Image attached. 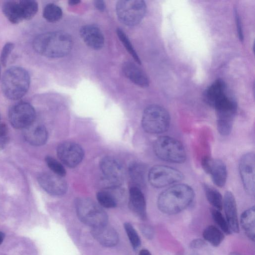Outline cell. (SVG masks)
<instances>
[{"instance_id":"obj_1","label":"cell","mask_w":255,"mask_h":255,"mask_svg":"<svg viewBox=\"0 0 255 255\" xmlns=\"http://www.w3.org/2000/svg\"><path fill=\"white\" fill-rule=\"evenodd\" d=\"M72 46L71 36L62 31L41 34L33 42V47L36 52L52 58L66 56L70 52Z\"/></svg>"},{"instance_id":"obj_2","label":"cell","mask_w":255,"mask_h":255,"mask_svg":"<svg viewBox=\"0 0 255 255\" xmlns=\"http://www.w3.org/2000/svg\"><path fill=\"white\" fill-rule=\"evenodd\" d=\"M193 189L185 184H175L162 191L157 199V207L162 213L174 215L187 208L193 202Z\"/></svg>"},{"instance_id":"obj_3","label":"cell","mask_w":255,"mask_h":255,"mask_svg":"<svg viewBox=\"0 0 255 255\" xmlns=\"http://www.w3.org/2000/svg\"><path fill=\"white\" fill-rule=\"evenodd\" d=\"M30 83V76L25 69L13 66L7 69L2 75L1 90L7 99L16 100L26 94Z\"/></svg>"},{"instance_id":"obj_4","label":"cell","mask_w":255,"mask_h":255,"mask_svg":"<svg viewBox=\"0 0 255 255\" xmlns=\"http://www.w3.org/2000/svg\"><path fill=\"white\" fill-rule=\"evenodd\" d=\"M203 99L217 113L237 108L236 101L227 93L225 83L221 79L216 80L206 89L203 93Z\"/></svg>"},{"instance_id":"obj_5","label":"cell","mask_w":255,"mask_h":255,"mask_svg":"<svg viewBox=\"0 0 255 255\" xmlns=\"http://www.w3.org/2000/svg\"><path fill=\"white\" fill-rule=\"evenodd\" d=\"M153 150L159 159L169 162L183 163L187 157L183 144L177 139L169 136L158 137L154 142Z\"/></svg>"},{"instance_id":"obj_6","label":"cell","mask_w":255,"mask_h":255,"mask_svg":"<svg viewBox=\"0 0 255 255\" xmlns=\"http://www.w3.org/2000/svg\"><path fill=\"white\" fill-rule=\"evenodd\" d=\"M170 117L163 107L152 105L144 111L141 125L143 129L150 134H160L166 131L170 126Z\"/></svg>"},{"instance_id":"obj_7","label":"cell","mask_w":255,"mask_h":255,"mask_svg":"<svg viewBox=\"0 0 255 255\" xmlns=\"http://www.w3.org/2000/svg\"><path fill=\"white\" fill-rule=\"evenodd\" d=\"M76 210L81 222L92 228L107 224V213L100 205L90 199H78L76 202Z\"/></svg>"},{"instance_id":"obj_8","label":"cell","mask_w":255,"mask_h":255,"mask_svg":"<svg viewBox=\"0 0 255 255\" xmlns=\"http://www.w3.org/2000/svg\"><path fill=\"white\" fill-rule=\"evenodd\" d=\"M116 10L122 23L128 26H134L144 17L146 5L142 0H121L117 2Z\"/></svg>"},{"instance_id":"obj_9","label":"cell","mask_w":255,"mask_h":255,"mask_svg":"<svg viewBox=\"0 0 255 255\" xmlns=\"http://www.w3.org/2000/svg\"><path fill=\"white\" fill-rule=\"evenodd\" d=\"M184 178L180 171L165 165H156L149 170L148 180L151 186L160 188L176 183Z\"/></svg>"},{"instance_id":"obj_10","label":"cell","mask_w":255,"mask_h":255,"mask_svg":"<svg viewBox=\"0 0 255 255\" xmlns=\"http://www.w3.org/2000/svg\"><path fill=\"white\" fill-rule=\"evenodd\" d=\"M100 169L107 188L118 187L122 183L124 170L122 163L111 156L104 157L100 161Z\"/></svg>"},{"instance_id":"obj_11","label":"cell","mask_w":255,"mask_h":255,"mask_svg":"<svg viewBox=\"0 0 255 255\" xmlns=\"http://www.w3.org/2000/svg\"><path fill=\"white\" fill-rule=\"evenodd\" d=\"M36 113L30 104L21 102L12 106L8 112L11 125L17 129H25L34 122Z\"/></svg>"},{"instance_id":"obj_12","label":"cell","mask_w":255,"mask_h":255,"mask_svg":"<svg viewBox=\"0 0 255 255\" xmlns=\"http://www.w3.org/2000/svg\"><path fill=\"white\" fill-rule=\"evenodd\" d=\"M242 182L246 192L251 196H255V156L253 152L244 154L239 165Z\"/></svg>"},{"instance_id":"obj_13","label":"cell","mask_w":255,"mask_h":255,"mask_svg":"<svg viewBox=\"0 0 255 255\" xmlns=\"http://www.w3.org/2000/svg\"><path fill=\"white\" fill-rule=\"evenodd\" d=\"M57 154L59 159L66 166L74 167L82 160L84 151L78 144L73 142H64L57 148Z\"/></svg>"},{"instance_id":"obj_14","label":"cell","mask_w":255,"mask_h":255,"mask_svg":"<svg viewBox=\"0 0 255 255\" xmlns=\"http://www.w3.org/2000/svg\"><path fill=\"white\" fill-rule=\"evenodd\" d=\"M202 166L206 173L210 175L213 182L217 186L223 187L225 185L227 170L223 161L206 156L202 160Z\"/></svg>"},{"instance_id":"obj_15","label":"cell","mask_w":255,"mask_h":255,"mask_svg":"<svg viewBox=\"0 0 255 255\" xmlns=\"http://www.w3.org/2000/svg\"><path fill=\"white\" fill-rule=\"evenodd\" d=\"M37 180L40 186L52 195H63L67 190L68 186L65 180L54 173H41L38 176Z\"/></svg>"},{"instance_id":"obj_16","label":"cell","mask_w":255,"mask_h":255,"mask_svg":"<svg viewBox=\"0 0 255 255\" xmlns=\"http://www.w3.org/2000/svg\"><path fill=\"white\" fill-rule=\"evenodd\" d=\"M223 207L224 209L226 219L232 233L239 232V224L238 218L237 204L233 194L226 191L223 198Z\"/></svg>"},{"instance_id":"obj_17","label":"cell","mask_w":255,"mask_h":255,"mask_svg":"<svg viewBox=\"0 0 255 255\" xmlns=\"http://www.w3.org/2000/svg\"><path fill=\"white\" fill-rule=\"evenodd\" d=\"M81 38L84 42L90 48L99 50L104 44V37L100 29L93 25H86L82 26L80 30Z\"/></svg>"},{"instance_id":"obj_18","label":"cell","mask_w":255,"mask_h":255,"mask_svg":"<svg viewBox=\"0 0 255 255\" xmlns=\"http://www.w3.org/2000/svg\"><path fill=\"white\" fill-rule=\"evenodd\" d=\"M91 233L95 240L105 247H114L118 243V233L107 224L92 228Z\"/></svg>"},{"instance_id":"obj_19","label":"cell","mask_w":255,"mask_h":255,"mask_svg":"<svg viewBox=\"0 0 255 255\" xmlns=\"http://www.w3.org/2000/svg\"><path fill=\"white\" fill-rule=\"evenodd\" d=\"M24 129V138L30 144L38 146H41L46 142L48 132L43 125H34L33 123Z\"/></svg>"},{"instance_id":"obj_20","label":"cell","mask_w":255,"mask_h":255,"mask_svg":"<svg viewBox=\"0 0 255 255\" xmlns=\"http://www.w3.org/2000/svg\"><path fill=\"white\" fill-rule=\"evenodd\" d=\"M129 203L131 209L141 219L146 217V202L140 188L132 186L129 191Z\"/></svg>"},{"instance_id":"obj_21","label":"cell","mask_w":255,"mask_h":255,"mask_svg":"<svg viewBox=\"0 0 255 255\" xmlns=\"http://www.w3.org/2000/svg\"><path fill=\"white\" fill-rule=\"evenodd\" d=\"M123 72L132 83L141 87L148 86L149 79L145 73L132 62H125L123 66Z\"/></svg>"},{"instance_id":"obj_22","label":"cell","mask_w":255,"mask_h":255,"mask_svg":"<svg viewBox=\"0 0 255 255\" xmlns=\"http://www.w3.org/2000/svg\"><path fill=\"white\" fill-rule=\"evenodd\" d=\"M3 14L12 23L17 24L23 19L19 0H7L2 5Z\"/></svg>"},{"instance_id":"obj_23","label":"cell","mask_w":255,"mask_h":255,"mask_svg":"<svg viewBox=\"0 0 255 255\" xmlns=\"http://www.w3.org/2000/svg\"><path fill=\"white\" fill-rule=\"evenodd\" d=\"M255 209L253 206L245 211L241 215V225L247 236L253 241L255 240Z\"/></svg>"},{"instance_id":"obj_24","label":"cell","mask_w":255,"mask_h":255,"mask_svg":"<svg viewBox=\"0 0 255 255\" xmlns=\"http://www.w3.org/2000/svg\"><path fill=\"white\" fill-rule=\"evenodd\" d=\"M128 171L129 177L133 183V186L140 188L144 185L146 168L143 164L133 163L129 167Z\"/></svg>"},{"instance_id":"obj_25","label":"cell","mask_w":255,"mask_h":255,"mask_svg":"<svg viewBox=\"0 0 255 255\" xmlns=\"http://www.w3.org/2000/svg\"><path fill=\"white\" fill-rule=\"evenodd\" d=\"M203 186L208 201L215 209L221 211L223 203L221 193L216 189L207 184H204Z\"/></svg>"},{"instance_id":"obj_26","label":"cell","mask_w":255,"mask_h":255,"mask_svg":"<svg viewBox=\"0 0 255 255\" xmlns=\"http://www.w3.org/2000/svg\"><path fill=\"white\" fill-rule=\"evenodd\" d=\"M204 240L214 247L219 246L224 239V235L218 228L210 225L203 231Z\"/></svg>"},{"instance_id":"obj_27","label":"cell","mask_w":255,"mask_h":255,"mask_svg":"<svg viewBox=\"0 0 255 255\" xmlns=\"http://www.w3.org/2000/svg\"><path fill=\"white\" fill-rule=\"evenodd\" d=\"M23 19L30 20L32 18L38 11V5L37 1L33 0H19Z\"/></svg>"},{"instance_id":"obj_28","label":"cell","mask_w":255,"mask_h":255,"mask_svg":"<svg viewBox=\"0 0 255 255\" xmlns=\"http://www.w3.org/2000/svg\"><path fill=\"white\" fill-rule=\"evenodd\" d=\"M43 16L49 22H56L61 18L62 10L59 6L54 3H49L43 9Z\"/></svg>"},{"instance_id":"obj_29","label":"cell","mask_w":255,"mask_h":255,"mask_svg":"<svg viewBox=\"0 0 255 255\" xmlns=\"http://www.w3.org/2000/svg\"><path fill=\"white\" fill-rule=\"evenodd\" d=\"M97 199L99 205L105 208H112L117 206L115 197L108 189L99 191L97 193Z\"/></svg>"},{"instance_id":"obj_30","label":"cell","mask_w":255,"mask_h":255,"mask_svg":"<svg viewBox=\"0 0 255 255\" xmlns=\"http://www.w3.org/2000/svg\"><path fill=\"white\" fill-rule=\"evenodd\" d=\"M211 213L214 221L222 231L227 235L232 234L227 220L220 212V211L212 208L211 210Z\"/></svg>"},{"instance_id":"obj_31","label":"cell","mask_w":255,"mask_h":255,"mask_svg":"<svg viewBox=\"0 0 255 255\" xmlns=\"http://www.w3.org/2000/svg\"><path fill=\"white\" fill-rule=\"evenodd\" d=\"M117 33L118 37L128 53L132 56L136 62L140 64V59L126 34L121 29H118Z\"/></svg>"},{"instance_id":"obj_32","label":"cell","mask_w":255,"mask_h":255,"mask_svg":"<svg viewBox=\"0 0 255 255\" xmlns=\"http://www.w3.org/2000/svg\"><path fill=\"white\" fill-rule=\"evenodd\" d=\"M124 228L133 248L134 249L138 248L140 245L141 241L136 230L129 223H125Z\"/></svg>"},{"instance_id":"obj_33","label":"cell","mask_w":255,"mask_h":255,"mask_svg":"<svg viewBox=\"0 0 255 255\" xmlns=\"http://www.w3.org/2000/svg\"><path fill=\"white\" fill-rule=\"evenodd\" d=\"M45 160L48 167L54 174L61 177L65 175L66 172L64 167L56 159L51 156H47L45 157Z\"/></svg>"},{"instance_id":"obj_34","label":"cell","mask_w":255,"mask_h":255,"mask_svg":"<svg viewBox=\"0 0 255 255\" xmlns=\"http://www.w3.org/2000/svg\"><path fill=\"white\" fill-rule=\"evenodd\" d=\"M14 44L11 42L6 43L3 47L0 57V63L3 66L6 65L9 55L14 49Z\"/></svg>"},{"instance_id":"obj_35","label":"cell","mask_w":255,"mask_h":255,"mask_svg":"<svg viewBox=\"0 0 255 255\" xmlns=\"http://www.w3.org/2000/svg\"><path fill=\"white\" fill-rule=\"evenodd\" d=\"M8 128L4 123H0V148H2L7 141Z\"/></svg>"},{"instance_id":"obj_36","label":"cell","mask_w":255,"mask_h":255,"mask_svg":"<svg viewBox=\"0 0 255 255\" xmlns=\"http://www.w3.org/2000/svg\"><path fill=\"white\" fill-rule=\"evenodd\" d=\"M234 13H235V18L236 21L238 35L239 39L241 41H243V39H244V36H243V30H242V28L241 20H240V16L239 15V14H238L236 9H235Z\"/></svg>"},{"instance_id":"obj_37","label":"cell","mask_w":255,"mask_h":255,"mask_svg":"<svg viewBox=\"0 0 255 255\" xmlns=\"http://www.w3.org/2000/svg\"><path fill=\"white\" fill-rule=\"evenodd\" d=\"M206 243L201 239H196L193 240L190 244V247L193 250L200 249L204 247Z\"/></svg>"},{"instance_id":"obj_38","label":"cell","mask_w":255,"mask_h":255,"mask_svg":"<svg viewBox=\"0 0 255 255\" xmlns=\"http://www.w3.org/2000/svg\"><path fill=\"white\" fill-rule=\"evenodd\" d=\"M142 232L145 236L147 238L151 239L153 236L152 229L148 226L143 227Z\"/></svg>"},{"instance_id":"obj_39","label":"cell","mask_w":255,"mask_h":255,"mask_svg":"<svg viewBox=\"0 0 255 255\" xmlns=\"http://www.w3.org/2000/svg\"><path fill=\"white\" fill-rule=\"evenodd\" d=\"M95 7L99 10L103 11L105 9V3L103 0H96L94 2Z\"/></svg>"},{"instance_id":"obj_40","label":"cell","mask_w":255,"mask_h":255,"mask_svg":"<svg viewBox=\"0 0 255 255\" xmlns=\"http://www.w3.org/2000/svg\"><path fill=\"white\" fill-rule=\"evenodd\" d=\"M138 255H151V254L148 250L143 249L140 251Z\"/></svg>"},{"instance_id":"obj_41","label":"cell","mask_w":255,"mask_h":255,"mask_svg":"<svg viewBox=\"0 0 255 255\" xmlns=\"http://www.w3.org/2000/svg\"><path fill=\"white\" fill-rule=\"evenodd\" d=\"M70 5H75L78 4L80 2L79 0H71L68 1Z\"/></svg>"},{"instance_id":"obj_42","label":"cell","mask_w":255,"mask_h":255,"mask_svg":"<svg viewBox=\"0 0 255 255\" xmlns=\"http://www.w3.org/2000/svg\"><path fill=\"white\" fill-rule=\"evenodd\" d=\"M4 238V234L2 232L0 231V245L2 243Z\"/></svg>"},{"instance_id":"obj_43","label":"cell","mask_w":255,"mask_h":255,"mask_svg":"<svg viewBox=\"0 0 255 255\" xmlns=\"http://www.w3.org/2000/svg\"><path fill=\"white\" fill-rule=\"evenodd\" d=\"M181 255H198V254H196V253H194V252H188V253H184Z\"/></svg>"},{"instance_id":"obj_44","label":"cell","mask_w":255,"mask_h":255,"mask_svg":"<svg viewBox=\"0 0 255 255\" xmlns=\"http://www.w3.org/2000/svg\"><path fill=\"white\" fill-rule=\"evenodd\" d=\"M229 255H242V254L237 252H232Z\"/></svg>"},{"instance_id":"obj_45","label":"cell","mask_w":255,"mask_h":255,"mask_svg":"<svg viewBox=\"0 0 255 255\" xmlns=\"http://www.w3.org/2000/svg\"><path fill=\"white\" fill-rule=\"evenodd\" d=\"M0 71H1V69H0Z\"/></svg>"}]
</instances>
